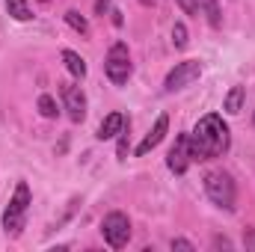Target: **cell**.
Wrapping results in <instances>:
<instances>
[{"label": "cell", "instance_id": "277c9868", "mask_svg": "<svg viewBox=\"0 0 255 252\" xmlns=\"http://www.w3.org/2000/svg\"><path fill=\"white\" fill-rule=\"evenodd\" d=\"M104 71H107V77H110L116 86L128 83V77H130V54H128V45H125V42H116V45L107 51Z\"/></svg>", "mask_w": 255, "mask_h": 252}, {"label": "cell", "instance_id": "8992f818", "mask_svg": "<svg viewBox=\"0 0 255 252\" xmlns=\"http://www.w3.org/2000/svg\"><path fill=\"white\" fill-rule=\"evenodd\" d=\"M202 77V63L199 60H184V63H178L169 74H166V80H163V92H178V89H184V86H190Z\"/></svg>", "mask_w": 255, "mask_h": 252}, {"label": "cell", "instance_id": "5bb4252c", "mask_svg": "<svg viewBox=\"0 0 255 252\" xmlns=\"http://www.w3.org/2000/svg\"><path fill=\"white\" fill-rule=\"evenodd\" d=\"M199 9L205 12V18H208V24H211V27H220V24H223V15H220L217 0H199Z\"/></svg>", "mask_w": 255, "mask_h": 252}, {"label": "cell", "instance_id": "603a6c76", "mask_svg": "<svg viewBox=\"0 0 255 252\" xmlns=\"http://www.w3.org/2000/svg\"><path fill=\"white\" fill-rule=\"evenodd\" d=\"M42 3H48V0H42Z\"/></svg>", "mask_w": 255, "mask_h": 252}, {"label": "cell", "instance_id": "7402d4cb", "mask_svg": "<svg viewBox=\"0 0 255 252\" xmlns=\"http://www.w3.org/2000/svg\"><path fill=\"white\" fill-rule=\"evenodd\" d=\"M139 3H142V6H151V3H154V0H139Z\"/></svg>", "mask_w": 255, "mask_h": 252}, {"label": "cell", "instance_id": "30bf717a", "mask_svg": "<svg viewBox=\"0 0 255 252\" xmlns=\"http://www.w3.org/2000/svg\"><path fill=\"white\" fill-rule=\"evenodd\" d=\"M125 127H128V119L122 113H110V116L101 122V127H98V139H113V136L122 133Z\"/></svg>", "mask_w": 255, "mask_h": 252}, {"label": "cell", "instance_id": "ffe728a7", "mask_svg": "<svg viewBox=\"0 0 255 252\" xmlns=\"http://www.w3.org/2000/svg\"><path fill=\"white\" fill-rule=\"evenodd\" d=\"M107 6H110V0H95V12H98V15H104Z\"/></svg>", "mask_w": 255, "mask_h": 252}, {"label": "cell", "instance_id": "ac0fdd59", "mask_svg": "<svg viewBox=\"0 0 255 252\" xmlns=\"http://www.w3.org/2000/svg\"><path fill=\"white\" fill-rule=\"evenodd\" d=\"M178 6H181L187 15H199V0H178Z\"/></svg>", "mask_w": 255, "mask_h": 252}, {"label": "cell", "instance_id": "d6986e66", "mask_svg": "<svg viewBox=\"0 0 255 252\" xmlns=\"http://www.w3.org/2000/svg\"><path fill=\"white\" fill-rule=\"evenodd\" d=\"M172 250H184V252H193V244H190V241H181V238H178V241H172Z\"/></svg>", "mask_w": 255, "mask_h": 252}, {"label": "cell", "instance_id": "52a82bcc", "mask_svg": "<svg viewBox=\"0 0 255 252\" xmlns=\"http://www.w3.org/2000/svg\"><path fill=\"white\" fill-rule=\"evenodd\" d=\"M190 133H178L175 136V145L169 148V154H166V166L175 172V175H184L187 172V166H190Z\"/></svg>", "mask_w": 255, "mask_h": 252}, {"label": "cell", "instance_id": "ba28073f", "mask_svg": "<svg viewBox=\"0 0 255 252\" xmlns=\"http://www.w3.org/2000/svg\"><path fill=\"white\" fill-rule=\"evenodd\" d=\"M63 104H65V110H68V119L71 122H83V116H86V95L80 92V86L65 83L63 86Z\"/></svg>", "mask_w": 255, "mask_h": 252}, {"label": "cell", "instance_id": "9c48e42d", "mask_svg": "<svg viewBox=\"0 0 255 252\" xmlns=\"http://www.w3.org/2000/svg\"><path fill=\"white\" fill-rule=\"evenodd\" d=\"M166 130H169V116L163 113V116H157L154 127H151V130L145 133V139H142V142L136 145V157H145V154H148L151 148H157V145H160V139L166 136Z\"/></svg>", "mask_w": 255, "mask_h": 252}, {"label": "cell", "instance_id": "e0dca14e", "mask_svg": "<svg viewBox=\"0 0 255 252\" xmlns=\"http://www.w3.org/2000/svg\"><path fill=\"white\" fill-rule=\"evenodd\" d=\"M172 45H175V48H187V27H184L181 21L172 27Z\"/></svg>", "mask_w": 255, "mask_h": 252}, {"label": "cell", "instance_id": "9a60e30c", "mask_svg": "<svg viewBox=\"0 0 255 252\" xmlns=\"http://www.w3.org/2000/svg\"><path fill=\"white\" fill-rule=\"evenodd\" d=\"M65 21H68V27H71L74 33H80V36H86V33H89V21H86L77 9H68V12H65Z\"/></svg>", "mask_w": 255, "mask_h": 252}, {"label": "cell", "instance_id": "7a4b0ae2", "mask_svg": "<svg viewBox=\"0 0 255 252\" xmlns=\"http://www.w3.org/2000/svg\"><path fill=\"white\" fill-rule=\"evenodd\" d=\"M27 208H30V187H27V181H18L15 196L9 199V205H6V211H3V232H6V235H12V238L21 235Z\"/></svg>", "mask_w": 255, "mask_h": 252}, {"label": "cell", "instance_id": "44dd1931", "mask_svg": "<svg viewBox=\"0 0 255 252\" xmlns=\"http://www.w3.org/2000/svg\"><path fill=\"white\" fill-rule=\"evenodd\" d=\"M214 247H226V250H229V247H232V244H229V241H226V238H214Z\"/></svg>", "mask_w": 255, "mask_h": 252}, {"label": "cell", "instance_id": "3957f363", "mask_svg": "<svg viewBox=\"0 0 255 252\" xmlns=\"http://www.w3.org/2000/svg\"><path fill=\"white\" fill-rule=\"evenodd\" d=\"M205 193H208V199H211L217 208L235 211V196H238V190H235V181H232L229 172H220V169L208 172V175H205Z\"/></svg>", "mask_w": 255, "mask_h": 252}, {"label": "cell", "instance_id": "7c38bea8", "mask_svg": "<svg viewBox=\"0 0 255 252\" xmlns=\"http://www.w3.org/2000/svg\"><path fill=\"white\" fill-rule=\"evenodd\" d=\"M6 12L15 18V21H30L33 18V9L27 0H6Z\"/></svg>", "mask_w": 255, "mask_h": 252}, {"label": "cell", "instance_id": "4fadbf2b", "mask_svg": "<svg viewBox=\"0 0 255 252\" xmlns=\"http://www.w3.org/2000/svg\"><path fill=\"white\" fill-rule=\"evenodd\" d=\"M63 63H65V68H68L74 77H86V63H83L80 54H74V51H63Z\"/></svg>", "mask_w": 255, "mask_h": 252}, {"label": "cell", "instance_id": "8fae6325", "mask_svg": "<svg viewBox=\"0 0 255 252\" xmlns=\"http://www.w3.org/2000/svg\"><path fill=\"white\" fill-rule=\"evenodd\" d=\"M244 101H247V89H244V86H232L229 95H226V101H223V110L235 116V113L244 110Z\"/></svg>", "mask_w": 255, "mask_h": 252}, {"label": "cell", "instance_id": "5b68a950", "mask_svg": "<svg viewBox=\"0 0 255 252\" xmlns=\"http://www.w3.org/2000/svg\"><path fill=\"white\" fill-rule=\"evenodd\" d=\"M101 235H104V241H107L113 250H122L128 244V238H130V223H128V217L122 211L107 214L104 223H101Z\"/></svg>", "mask_w": 255, "mask_h": 252}, {"label": "cell", "instance_id": "6da1fadb", "mask_svg": "<svg viewBox=\"0 0 255 252\" xmlns=\"http://www.w3.org/2000/svg\"><path fill=\"white\" fill-rule=\"evenodd\" d=\"M229 125L223 122V116L208 113L202 116L190 133V157L193 160H214L229 148Z\"/></svg>", "mask_w": 255, "mask_h": 252}, {"label": "cell", "instance_id": "cb8c5ba5", "mask_svg": "<svg viewBox=\"0 0 255 252\" xmlns=\"http://www.w3.org/2000/svg\"><path fill=\"white\" fill-rule=\"evenodd\" d=\"M253 247H255V241H253Z\"/></svg>", "mask_w": 255, "mask_h": 252}, {"label": "cell", "instance_id": "2e32d148", "mask_svg": "<svg viewBox=\"0 0 255 252\" xmlns=\"http://www.w3.org/2000/svg\"><path fill=\"white\" fill-rule=\"evenodd\" d=\"M39 113H42L45 119H57V113H60V110H57V101H54L51 95H42V98H39Z\"/></svg>", "mask_w": 255, "mask_h": 252}]
</instances>
